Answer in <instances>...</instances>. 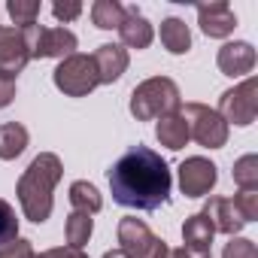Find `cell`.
<instances>
[{"label":"cell","instance_id":"obj_26","mask_svg":"<svg viewBox=\"0 0 258 258\" xmlns=\"http://www.w3.org/2000/svg\"><path fill=\"white\" fill-rule=\"evenodd\" d=\"M231 201H234V207H237V213L243 216L246 225L258 219V188H240Z\"/></svg>","mask_w":258,"mask_h":258},{"label":"cell","instance_id":"obj_4","mask_svg":"<svg viewBox=\"0 0 258 258\" xmlns=\"http://www.w3.org/2000/svg\"><path fill=\"white\" fill-rule=\"evenodd\" d=\"M179 112L188 124V140H198L204 149H222L228 143V124L213 106L185 103V106H179Z\"/></svg>","mask_w":258,"mask_h":258},{"label":"cell","instance_id":"obj_14","mask_svg":"<svg viewBox=\"0 0 258 258\" xmlns=\"http://www.w3.org/2000/svg\"><path fill=\"white\" fill-rule=\"evenodd\" d=\"M216 64H219V70L225 73V76H246V73H252V67H255V49H252V43H246V40H237V43H225L222 49H219V55H216Z\"/></svg>","mask_w":258,"mask_h":258},{"label":"cell","instance_id":"obj_21","mask_svg":"<svg viewBox=\"0 0 258 258\" xmlns=\"http://www.w3.org/2000/svg\"><path fill=\"white\" fill-rule=\"evenodd\" d=\"M70 207H73L76 213H88V216H94V213L103 207V198H100V191H97L91 182L76 179V182L70 185Z\"/></svg>","mask_w":258,"mask_h":258},{"label":"cell","instance_id":"obj_18","mask_svg":"<svg viewBox=\"0 0 258 258\" xmlns=\"http://www.w3.org/2000/svg\"><path fill=\"white\" fill-rule=\"evenodd\" d=\"M28 127L19 121H7L0 124V161H16L25 149H28Z\"/></svg>","mask_w":258,"mask_h":258},{"label":"cell","instance_id":"obj_13","mask_svg":"<svg viewBox=\"0 0 258 258\" xmlns=\"http://www.w3.org/2000/svg\"><path fill=\"white\" fill-rule=\"evenodd\" d=\"M207 219H210V225H213V231L216 234H228V237H237L240 231H243V216L237 213V207H234V201L231 198H210L207 204H204V210H201Z\"/></svg>","mask_w":258,"mask_h":258},{"label":"cell","instance_id":"obj_27","mask_svg":"<svg viewBox=\"0 0 258 258\" xmlns=\"http://www.w3.org/2000/svg\"><path fill=\"white\" fill-rule=\"evenodd\" d=\"M222 258H258V246H255V240L231 237L222 249Z\"/></svg>","mask_w":258,"mask_h":258},{"label":"cell","instance_id":"obj_15","mask_svg":"<svg viewBox=\"0 0 258 258\" xmlns=\"http://www.w3.org/2000/svg\"><path fill=\"white\" fill-rule=\"evenodd\" d=\"M118 37H121V46L127 49H149L155 31L149 25V19L137 10V7H124V22L118 25Z\"/></svg>","mask_w":258,"mask_h":258},{"label":"cell","instance_id":"obj_29","mask_svg":"<svg viewBox=\"0 0 258 258\" xmlns=\"http://www.w3.org/2000/svg\"><path fill=\"white\" fill-rule=\"evenodd\" d=\"M52 16L58 22H73L82 16V4L79 0H58V4H52Z\"/></svg>","mask_w":258,"mask_h":258},{"label":"cell","instance_id":"obj_19","mask_svg":"<svg viewBox=\"0 0 258 258\" xmlns=\"http://www.w3.org/2000/svg\"><path fill=\"white\" fill-rule=\"evenodd\" d=\"M161 46L170 52V55H185L191 49V31L182 19L170 16L161 22Z\"/></svg>","mask_w":258,"mask_h":258},{"label":"cell","instance_id":"obj_1","mask_svg":"<svg viewBox=\"0 0 258 258\" xmlns=\"http://www.w3.org/2000/svg\"><path fill=\"white\" fill-rule=\"evenodd\" d=\"M112 201L127 210L152 213L170 201L173 176L167 161L149 146H131L106 173Z\"/></svg>","mask_w":258,"mask_h":258},{"label":"cell","instance_id":"obj_22","mask_svg":"<svg viewBox=\"0 0 258 258\" xmlns=\"http://www.w3.org/2000/svg\"><path fill=\"white\" fill-rule=\"evenodd\" d=\"M91 231H94V219L88 213H70L67 216V225H64V237H67V246L73 249H82L88 240H91Z\"/></svg>","mask_w":258,"mask_h":258},{"label":"cell","instance_id":"obj_28","mask_svg":"<svg viewBox=\"0 0 258 258\" xmlns=\"http://www.w3.org/2000/svg\"><path fill=\"white\" fill-rule=\"evenodd\" d=\"M0 258H37V252H34L31 240L19 237V240H13L7 246H0Z\"/></svg>","mask_w":258,"mask_h":258},{"label":"cell","instance_id":"obj_33","mask_svg":"<svg viewBox=\"0 0 258 258\" xmlns=\"http://www.w3.org/2000/svg\"><path fill=\"white\" fill-rule=\"evenodd\" d=\"M103 258H127V255H124L121 249H106V252H103Z\"/></svg>","mask_w":258,"mask_h":258},{"label":"cell","instance_id":"obj_23","mask_svg":"<svg viewBox=\"0 0 258 258\" xmlns=\"http://www.w3.org/2000/svg\"><path fill=\"white\" fill-rule=\"evenodd\" d=\"M40 10H43V4L40 0H10L7 4V13H10V19L16 22V28H31V25H37V19H40Z\"/></svg>","mask_w":258,"mask_h":258},{"label":"cell","instance_id":"obj_16","mask_svg":"<svg viewBox=\"0 0 258 258\" xmlns=\"http://www.w3.org/2000/svg\"><path fill=\"white\" fill-rule=\"evenodd\" d=\"M213 237H216V231L204 213H195L182 222V243H185L182 249H188L191 255H210Z\"/></svg>","mask_w":258,"mask_h":258},{"label":"cell","instance_id":"obj_32","mask_svg":"<svg viewBox=\"0 0 258 258\" xmlns=\"http://www.w3.org/2000/svg\"><path fill=\"white\" fill-rule=\"evenodd\" d=\"M167 258H210V255H191L188 249H182V246H179V249H170V255H167Z\"/></svg>","mask_w":258,"mask_h":258},{"label":"cell","instance_id":"obj_12","mask_svg":"<svg viewBox=\"0 0 258 258\" xmlns=\"http://www.w3.org/2000/svg\"><path fill=\"white\" fill-rule=\"evenodd\" d=\"M94 61V70H97V82L100 85H112L115 79H121V73L127 70V64H131V58H127V49L118 46V43H103L94 49L91 55Z\"/></svg>","mask_w":258,"mask_h":258},{"label":"cell","instance_id":"obj_6","mask_svg":"<svg viewBox=\"0 0 258 258\" xmlns=\"http://www.w3.org/2000/svg\"><path fill=\"white\" fill-rule=\"evenodd\" d=\"M118 249L127 258H167L170 246L149 231V225L137 216H127L118 222Z\"/></svg>","mask_w":258,"mask_h":258},{"label":"cell","instance_id":"obj_24","mask_svg":"<svg viewBox=\"0 0 258 258\" xmlns=\"http://www.w3.org/2000/svg\"><path fill=\"white\" fill-rule=\"evenodd\" d=\"M234 182L237 188H258V155H243L234 161Z\"/></svg>","mask_w":258,"mask_h":258},{"label":"cell","instance_id":"obj_10","mask_svg":"<svg viewBox=\"0 0 258 258\" xmlns=\"http://www.w3.org/2000/svg\"><path fill=\"white\" fill-rule=\"evenodd\" d=\"M31 61V52H28V43H25V34L19 28H0V73L7 76H19Z\"/></svg>","mask_w":258,"mask_h":258},{"label":"cell","instance_id":"obj_11","mask_svg":"<svg viewBox=\"0 0 258 258\" xmlns=\"http://www.w3.org/2000/svg\"><path fill=\"white\" fill-rule=\"evenodd\" d=\"M198 25L207 37L213 40H225L234 34L237 28V16L231 10V4H225V0H213V4H201L198 7Z\"/></svg>","mask_w":258,"mask_h":258},{"label":"cell","instance_id":"obj_30","mask_svg":"<svg viewBox=\"0 0 258 258\" xmlns=\"http://www.w3.org/2000/svg\"><path fill=\"white\" fill-rule=\"evenodd\" d=\"M16 100V79L7 76V73H0V109L10 106Z\"/></svg>","mask_w":258,"mask_h":258},{"label":"cell","instance_id":"obj_5","mask_svg":"<svg viewBox=\"0 0 258 258\" xmlns=\"http://www.w3.org/2000/svg\"><path fill=\"white\" fill-rule=\"evenodd\" d=\"M19 31H22V28H19ZM22 34H25V43H28L31 58H40V61H43V58H58V61H64V58L76 55V46H79L76 34H73L70 28H64V25H58V28L31 25V28H25Z\"/></svg>","mask_w":258,"mask_h":258},{"label":"cell","instance_id":"obj_7","mask_svg":"<svg viewBox=\"0 0 258 258\" xmlns=\"http://www.w3.org/2000/svg\"><path fill=\"white\" fill-rule=\"evenodd\" d=\"M52 82H55V88L64 91L67 97H85V94H91V91L100 85L91 55H82V52L64 58V61L55 67Z\"/></svg>","mask_w":258,"mask_h":258},{"label":"cell","instance_id":"obj_20","mask_svg":"<svg viewBox=\"0 0 258 258\" xmlns=\"http://www.w3.org/2000/svg\"><path fill=\"white\" fill-rule=\"evenodd\" d=\"M91 22L100 31H118V25L124 22V7L118 0H94L91 4Z\"/></svg>","mask_w":258,"mask_h":258},{"label":"cell","instance_id":"obj_3","mask_svg":"<svg viewBox=\"0 0 258 258\" xmlns=\"http://www.w3.org/2000/svg\"><path fill=\"white\" fill-rule=\"evenodd\" d=\"M182 106V97H179V88L173 79L167 76H152L146 82H140L134 91H131V115L137 121H155V118H164L170 112H179Z\"/></svg>","mask_w":258,"mask_h":258},{"label":"cell","instance_id":"obj_31","mask_svg":"<svg viewBox=\"0 0 258 258\" xmlns=\"http://www.w3.org/2000/svg\"><path fill=\"white\" fill-rule=\"evenodd\" d=\"M37 258H88L82 249H73V246H55V249H46L40 252Z\"/></svg>","mask_w":258,"mask_h":258},{"label":"cell","instance_id":"obj_9","mask_svg":"<svg viewBox=\"0 0 258 258\" xmlns=\"http://www.w3.org/2000/svg\"><path fill=\"white\" fill-rule=\"evenodd\" d=\"M219 167L210 161V158H204V155H191V158H185L182 164H179V191L185 195V198H207L210 191H213V185H216V179H219V173H216Z\"/></svg>","mask_w":258,"mask_h":258},{"label":"cell","instance_id":"obj_8","mask_svg":"<svg viewBox=\"0 0 258 258\" xmlns=\"http://www.w3.org/2000/svg\"><path fill=\"white\" fill-rule=\"evenodd\" d=\"M216 112L225 118V124H240V127L252 124L255 115H258V79L249 76V79H243L240 85L222 91Z\"/></svg>","mask_w":258,"mask_h":258},{"label":"cell","instance_id":"obj_2","mask_svg":"<svg viewBox=\"0 0 258 258\" xmlns=\"http://www.w3.org/2000/svg\"><path fill=\"white\" fill-rule=\"evenodd\" d=\"M61 176H64V164L55 152H40L28 164V170L19 176V185H16L25 219L43 225L52 216V207H55L52 195H55V185L61 182Z\"/></svg>","mask_w":258,"mask_h":258},{"label":"cell","instance_id":"obj_25","mask_svg":"<svg viewBox=\"0 0 258 258\" xmlns=\"http://www.w3.org/2000/svg\"><path fill=\"white\" fill-rule=\"evenodd\" d=\"M13 240H19V216L13 210V204L0 201V246H7Z\"/></svg>","mask_w":258,"mask_h":258},{"label":"cell","instance_id":"obj_17","mask_svg":"<svg viewBox=\"0 0 258 258\" xmlns=\"http://www.w3.org/2000/svg\"><path fill=\"white\" fill-rule=\"evenodd\" d=\"M155 137H158V143H161L164 149L179 152V149L188 143V124H185L182 112H170V115L158 118V124H155Z\"/></svg>","mask_w":258,"mask_h":258}]
</instances>
